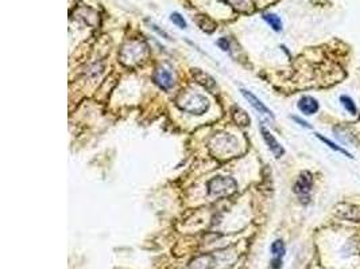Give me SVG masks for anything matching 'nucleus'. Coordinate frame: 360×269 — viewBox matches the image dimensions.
I'll list each match as a JSON object with an SVG mask.
<instances>
[{
  "label": "nucleus",
  "instance_id": "11",
  "mask_svg": "<svg viewBox=\"0 0 360 269\" xmlns=\"http://www.w3.org/2000/svg\"><path fill=\"white\" fill-rule=\"evenodd\" d=\"M232 118H234V121L238 123L240 127H247L250 126V123H251V118H250L249 114L245 113V111H243V109L239 107L232 108Z\"/></svg>",
  "mask_w": 360,
  "mask_h": 269
},
{
  "label": "nucleus",
  "instance_id": "6",
  "mask_svg": "<svg viewBox=\"0 0 360 269\" xmlns=\"http://www.w3.org/2000/svg\"><path fill=\"white\" fill-rule=\"evenodd\" d=\"M240 93H241V96L249 101L250 105H251L255 111H258L262 114H266V116H268V117L274 118L273 112H271L270 109H268V108L266 107V105H264V104L262 103V101H260V100L258 99L253 92H250V90H247V89H240Z\"/></svg>",
  "mask_w": 360,
  "mask_h": 269
},
{
  "label": "nucleus",
  "instance_id": "9",
  "mask_svg": "<svg viewBox=\"0 0 360 269\" xmlns=\"http://www.w3.org/2000/svg\"><path fill=\"white\" fill-rule=\"evenodd\" d=\"M297 107L298 109H300L304 114H306V116H312V114L317 113L320 109L319 101L310 96L301 97L300 101H298L297 104Z\"/></svg>",
  "mask_w": 360,
  "mask_h": 269
},
{
  "label": "nucleus",
  "instance_id": "17",
  "mask_svg": "<svg viewBox=\"0 0 360 269\" xmlns=\"http://www.w3.org/2000/svg\"><path fill=\"white\" fill-rule=\"evenodd\" d=\"M150 29H152L155 33H158L161 35V37H164L165 39H170V35L166 33V31H164V30H161V29H158V26H156L155 23H150Z\"/></svg>",
  "mask_w": 360,
  "mask_h": 269
},
{
  "label": "nucleus",
  "instance_id": "10",
  "mask_svg": "<svg viewBox=\"0 0 360 269\" xmlns=\"http://www.w3.org/2000/svg\"><path fill=\"white\" fill-rule=\"evenodd\" d=\"M193 77L194 80H196L200 85L204 86L207 90H209V92H213L215 90V88H217L216 86V82L215 80L211 77V76H208L207 73H204V71H201L200 69H193Z\"/></svg>",
  "mask_w": 360,
  "mask_h": 269
},
{
  "label": "nucleus",
  "instance_id": "3",
  "mask_svg": "<svg viewBox=\"0 0 360 269\" xmlns=\"http://www.w3.org/2000/svg\"><path fill=\"white\" fill-rule=\"evenodd\" d=\"M227 251L217 252L213 255H205L201 257L196 258L190 262L189 269H219V262H227V260L223 257L226 256Z\"/></svg>",
  "mask_w": 360,
  "mask_h": 269
},
{
  "label": "nucleus",
  "instance_id": "5",
  "mask_svg": "<svg viewBox=\"0 0 360 269\" xmlns=\"http://www.w3.org/2000/svg\"><path fill=\"white\" fill-rule=\"evenodd\" d=\"M260 133H262V137H263L264 143L267 144L268 150L273 152V155H274L277 159L282 158V156L285 155V148L279 144V141L275 139L274 135H273L268 129L264 128V127H260Z\"/></svg>",
  "mask_w": 360,
  "mask_h": 269
},
{
  "label": "nucleus",
  "instance_id": "14",
  "mask_svg": "<svg viewBox=\"0 0 360 269\" xmlns=\"http://www.w3.org/2000/svg\"><path fill=\"white\" fill-rule=\"evenodd\" d=\"M340 103L343 104V107L345 108V111L348 112V113L351 114H355L357 113V108H356V104H355V101H353L352 99L349 96H342L340 97Z\"/></svg>",
  "mask_w": 360,
  "mask_h": 269
},
{
  "label": "nucleus",
  "instance_id": "16",
  "mask_svg": "<svg viewBox=\"0 0 360 269\" xmlns=\"http://www.w3.org/2000/svg\"><path fill=\"white\" fill-rule=\"evenodd\" d=\"M216 43H217V46H219L223 52H230V41H228L227 38H220Z\"/></svg>",
  "mask_w": 360,
  "mask_h": 269
},
{
  "label": "nucleus",
  "instance_id": "18",
  "mask_svg": "<svg viewBox=\"0 0 360 269\" xmlns=\"http://www.w3.org/2000/svg\"><path fill=\"white\" fill-rule=\"evenodd\" d=\"M291 118H293L294 121H297L298 124H300L301 127H305V128L312 129V126H310V124H309V123L304 121V120H301V118H300V117H297V116H291Z\"/></svg>",
  "mask_w": 360,
  "mask_h": 269
},
{
  "label": "nucleus",
  "instance_id": "12",
  "mask_svg": "<svg viewBox=\"0 0 360 269\" xmlns=\"http://www.w3.org/2000/svg\"><path fill=\"white\" fill-rule=\"evenodd\" d=\"M263 19L264 22H267L268 26L274 31H277V33L282 31V20H281L278 15L273 14V12H266V14H263Z\"/></svg>",
  "mask_w": 360,
  "mask_h": 269
},
{
  "label": "nucleus",
  "instance_id": "8",
  "mask_svg": "<svg viewBox=\"0 0 360 269\" xmlns=\"http://www.w3.org/2000/svg\"><path fill=\"white\" fill-rule=\"evenodd\" d=\"M270 252L273 255V260H271V268L279 269L282 266V258L286 253V247L282 240H275L271 243Z\"/></svg>",
  "mask_w": 360,
  "mask_h": 269
},
{
  "label": "nucleus",
  "instance_id": "13",
  "mask_svg": "<svg viewBox=\"0 0 360 269\" xmlns=\"http://www.w3.org/2000/svg\"><path fill=\"white\" fill-rule=\"evenodd\" d=\"M316 136H317V139L319 140H321L323 141L324 144H327L328 147L330 148V150H333V151H336V152H340V154H343L344 156H347V158H351V159H353V156H352V154H349L348 151H345L344 148L343 147H340V145H338V144H334L333 141L332 140H329L328 137H325V136H323V135H320V133H316Z\"/></svg>",
  "mask_w": 360,
  "mask_h": 269
},
{
  "label": "nucleus",
  "instance_id": "15",
  "mask_svg": "<svg viewBox=\"0 0 360 269\" xmlns=\"http://www.w3.org/2000/svg\"><path fill=\"white\" fill-rule=\"evenodd\" d=\"M170 20L174 23L175 26L179 27V29H186V27H188L186 20L184 19V16H182L181 14H178V12H173V14L170 15Z\"/></svg>",
  "mask_w": 360,
  "mask_h": 269
},
{
  "label": "nucleus",
  "instance_id": "7",
  "mask_svg": "<svg viewBox=\"0 0 360 269\" xmlns=\"http://www.w3.org/2000/svg\"><path fill=\"white\" fill-rule=\"evenodd\" d=\"M152 80H154V82H155L156 85L160 86L161 89H164V90H169V89H171L174 86V77H173V74L169 70H166V69H164V67L155 70V73L152 74Z\"/></svg>",
  "mask_w": 360,
  "mask_h": 269
},
{
  "label": "nucleus",
  "instance_id": "4",
  "mask_svg": "<svg viewBox=\"0 0 360 269\" xmlns=\"http://www.w3.org/2000/svg\"><path fill=\"white\" fill-rule=\"evenodd\" d=\"M312 187H313L312 174L308 173V171H304V173H301L297 182L294 183L293 191L300 197L301 202H308L310 191H312Z\"/></svg>",
  "mask_w": 360,
  "mask_h": 269
},
{
  "label": "nucleus",
  "instance_id": "1",
  "mask_svg": "<svg viewBox=\"0 0 360 269\" xmlns=\"http://www.w3.org/2000/svg\"><path fill=\"white\" fill-rule=\"evenodd\" d=\"M175 104L181 111L190 114H204L209 109V100L193 90H181L175 97Z\"/></svg>",
  "mask_w": 360,
  "mask_h": 269
},
{
  "label": "nucleus",
  "instance_id": "2",
  "mask_svg": "<svg viewBox=\"0 0 360 269\" xmlns=\"http://www.w3.org/2000/svg\"><path fill=\"white\" fill-rule=\"evenodd\" d=\"M207 188H208L209 195L221 198V197L232 195L238 190V182L235 181L234 178L219 175V177L212 178L207 183Z\"/></svg>",
  "mask_w": 360,
  "mask_h": 269
}]
</instances>
